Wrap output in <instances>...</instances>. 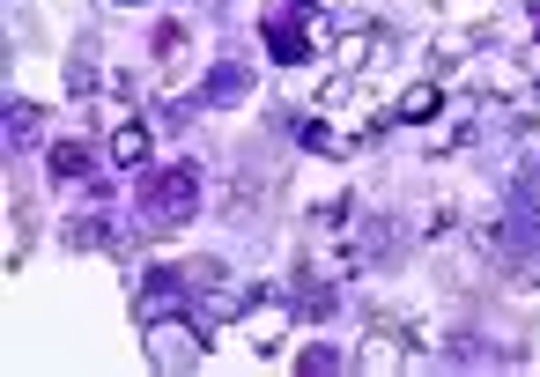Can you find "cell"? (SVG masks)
<instances>
[{"label": "cell", "mask_w": 540, "mask_h": 377, "mask_svg": "<svg viewBox=\"0 0 540 377\" xmlns=\"http://www.w3.org/2000/svg\"><path fill=\"white\" fill-rule=\"evenodd\" d=\"M193 200H200V178L185 171V163H171V171H156L141 185V207L156 222H193Z\"/></svg>", "instance_id": "1"}, {"label": "cell", "mask_w": 540, "mask_h": 377, "mask_svg": "<svg viewBox=\"0 0 540 377\" xmlns=\"http://www.w3.org/2000/svg\"><path fill=\"white\" fill-rule=\"evenodd\" d=\"M267 52L274 60H304V0H274L267 8Z\"/></svg>", "instance_id": "2"}, {"label": "cell", "mask_w": 540, "mask_h": 377, "mask_svg": "<svg viewBox=\"0 0 540 377\" xmlns=\"http://www.w3.org/2000/svg\"><path fill=\"white\" fill-rule=\"evenodd\" d=\"M148 348H156V363H193V355H200L193 326H156V333H148Z\"/></svg>", "instance_id": "3"}, {"label": "cell", "mask_w": 540, "mask_h": 377, "mask_svg": "<svg viewBox=\"0 0 540 377\" xmlns=\"http://www.w3.org/2000/svg\"><path fill=\"white\" fill-rule=\"evenodd\" d=\"M52 171H60V178H82V171H89V148H82V141H60V148H52Z\"/></svg>", "instance_id": "4"}, {"label": "cell", "mask_w": 540, "mask_h": 377, "mask_svg": "<svg viewBox=\"0 0 540 377\" xmlns=\"http://www.w3.org/2000/svg\"><path fill=\"white\" fill-rule=\"evenodd\" d=\"M111 156H119V163H141V156H148V134H141V126H126V134L111 141Z\"/></svg>", "instance_id": "5"}, {"label": "cell", "mask_w": 540, "mask_h": 377, "mask_svg": "<svg viewBox=\"0 0 540 377\" xmlns=\"http://www.w3.org/2000/svg\"><path fill=\"white\" fill-rule=\"evenodd\" d=\"M237 89H245V67H215L208 74V97H237Z\"/></svg>", "instance_id": "6"}, {"label": "cell", "mask_w": 540, "mask_h": 377, "mask_svg": "<svg viewBox=\"0 0 540 377\" xmlns=\"http://www.w3.org/2000/svg\"><path fill=\"white\" fill-rule=\"evenodd\" d=\"M400 111H407V119H430V111H437V89H407Z\"/></svg>", "instance_id": "7"}]
</instances>
